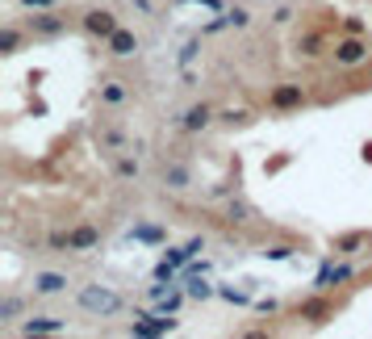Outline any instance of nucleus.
Wrapping results in <instances>:
<instances>
[{
    "label": "nucleus",
    "instance_id": "obj_23",
    "mask_svg": "<svg viewBox=\"0 0 372 339\" xmlns=\"http://www.w3.org/2000/svg\"><path fill=\"white\" fill-rule=\"evenodd\" d=\"M226 21H230V29H247L251 25V8L247 4H226Z\"/></svg>",
    "mask_w": 372,
    "mask_h": 339
},
{
    "label": "nucleus",
    "instance_id": "obj_24",
    "mask_svg": "<svg viewBox=\"0 0 372 339\" xmlns=\"http://www.w3.org/2000/svg\"><path fill=\"white\" fill-rule=\"evenodd\" d=\"M218 298H222V302H230V306H251V294L230 289V285H218Z\"/></svg>",
    "mask_w": 372,
    "mask_h": 339
},
{
    "label": "nucleus",
    "instance_id": "obj_6",
    "mask_svg": "<svg viewBox=\"0 0 372 339\" xmlns=\"http://www.w3.org/2000/svg\"><path fill=\"white\" fill-rule=\"evenodd\" d=\"M331 59H335L339 67H360V63H369V38H364V34H339V38L331 42Z\"/></svg>",
    "mask_w": 372,
    "mask_h": 339
},
{
    "label": "nucleus",
    "instance_id": "obj_22",
    "mask_svg": "<svg viewBox=\"0 0 372 339\" xmlns=\"http://www.w3.org/2000/svg\"><path fill=\"white\" fill-rule=\"evenodd\" d=\"M251 218H255V210H251L243 197H230V205H226V222H230V226H247Z\"/></svg>",
    "mask_w": 372,
    "mask_h": 339
},
{
    "label": "nucleus",
    "instance_id": "obj_19",
    "mask_svg": "<svg viewBox=\"0 0 372 339\" xmlns=\"http://www.w3.org/2000/svg\"><path fill=\"white\" fill-rule=\"evenodd\" d=\"M113 176H117V180H138V176H142V164H138V155L121 151V155L113 159Z\"/></svg>",
    "mask_w": 372,
    "mask_h": 339
},
{
    "label": "nucleus",
    "instance_id": "obj_15",
    "mask_svg": "<svg viewBox=\"0 0 372 339\" xmlns=\"http://www.w3.org/2000/svg\"><path fill=\"white\" fill-rule=\"evenodd\" d=\"M369 231H348V235H335V243H331V252L335 256H356V252H364L369 247Z\"/></svg>",
    "mask_w": 372,
    "mask_h": 339
},
{
    "label": "nucleus",
    "instance_id": "obj_14",
    "mask_svg": "<svg viewBox=\"0 0 372 339\" xmlns=\"http://www.w3.org/2000/svg\"><path fill=\"white\" fill-rule=\"evenodd\" d=\"M96 96H101V105H105V109H121V105L130 101V88H126V80H101Z\"/></svg>",
    "mask_w": 372,
    "mask_h": 339
},
{
    "label": "nucleus",
    "instance_id": "obj_16",
    "mask_svg": "<svg viewBox=\"0 0 372 339\" xmlns=\"http://www.w3.org/2000/svg\"><path fill=\"white\" fill-rule=\"evenodd\" d=\"M251 122H255V113L243 109V105H226V109H218V126H226V130H243V126H251Z\"/></svg>",
    "mask_w": 372,
    "mask_h": 339
},
{
    "label": "nucleus",
    "instance_id": "obj_34",
    "mask_svg": "<svg viewBox=\"0 0 372 339\" xmlns=\"http://www.w3.org/2000/svg\"><path fill=\"white\" fill-rule=\"evenodd\" d=\"M193 4H205V8H218V13H226V4H222V0H193Z\"/></svg>",
    "mask_w": 372,
    "mask_h": 339
},
{
    "label": "nucleus",
    "instance_id": "obj_20",
    "mask_svg": "<svg viewBox=\"0 0 372 339\" xmlns=\"http://www.w3.org/2000/svg\"><path fill=\"white\" fill-rule=\"evenodd\" d=\"M184 294H188L193 302H209V298H218V285H209V281L197 273V277H184Z\"/></svg>",
    "mask_w": 372,
    "mask_h": 339
},
{
    "label": "nucleus",
    "instance_id": "obj_3",
    "mask_svg": "<svg viewBox=\"0 0 372 339\" xmlns=\"http://www.w3.org/2000/svg\"><path fill=\"white\" fill-rule=\"evenodd\" d=\"M71 21H80V17H71L67 8H42V13H29L21 25L29 29V38H59V34H67L71 29Z\"/></svg>",
    "mask_w": 372,
    "mask_h": 339
},
{
    "label": "nucleus",
    "instance_id": "obj_9",
    "mask_svg": "<svg viewBox=\"0 0 372 339\" xmlns=\"http://www.w3.org/2000/svg\"><path fill=\"white\" fill-rule=\"evenodd\" d=\"M67 285H71V277H67V273H54V268H42V273H34V281H29L34 298H59V294H67Z\"/></svg>",
    "mask_w": 372,
    "mask_h": 339
},
{
    "label": "nucleus",
    "instance_id": "obj_7",
    "mask_svg": "<svg viewBox=\"0 0 372 339\" xmlns=\"http://www.w3.org/2000/svg\"><path fill=\"white\" fill-rule=\"evenodd\" d=\"M209 126H218V109H214L209 101H197V105H188V109L180 113V130H184V134H205Z\"/></svg>",
    "mask_w": 372,
    "mask_h": 339
},
{
    "label": "nucleus",
    "instance_id": "obj_18",
    "mask_svg": "<svg viewBox=\"0 0 372 339\" xmlns=\"http://www.w3.org/2000/svg\"><path fill=\"white\" fill-rule=\"evenodd\" d=\"M25 38H29L25 25H4V29H0V55H17Z\"/></svg>",
    "mask_w": 372,
    "mask_h": 339
},
{
    "label": "nucleus",
    "instance_id": "obj_2",
    "mask_svg": "<svg viewBox=\"0 0 372 339\" xmlns=\"http://www.w3.org/2000/svg\"><path fill=\"white\" fill-rule=\"evenodd\" d=\"M264 105H268V113H276V117H285V113H302V109L310 105V92H306V84L285 80V84H272V88H268Z\"/></svg>",
    "mask_w": 372,
    "mask_h": 339
},
{
    "label": "nucleus",
    "instance_id": "obj_26",
    "mask_svg": "<svg viewBox=\"0 0 372 339\" xmlns=\"http://www.w3.org/2000/svg\"><path fill=\"white\" fill-rule=\"evenodd\" d=\"M101 143H105L109 151H126V134H121V130H101Z\"/></svg>",
    "mask_w": 372,
    "mask_h": 339
},
{
    "label": "nucleus",
    "instance_id": "obj_8",
    "mask_svg": "<svg viewBox=\"0 0 372 339\" xmlns=\"http://www.w3.org/2000/svg\"><path fill=\"white\" fill-rule=\"evenodd\" d=\"M96 247H101V226L75 222V226L67 231V252H71V256H88V252H96Z\"/></svg>",
    "mask_w": 372,
    "mask_h": 339
},
{
    "label": "nucleus",
    "instance_id": "obj_21",
    "mask_svg": "<svg viewBox=\"0 0 372 339\" xmlns=\"http://www.w3.org/2000/svg\"><path fill=\"white\" fill-rule=\"evenodd\" d=\"M21 310H25V298H17V294H4V298H0V327L8 331V327L21 319Z\"/></svg>",
    "mask_w": 372,
    "mask_h": 339
},
{
    "label": "nucleus",
    "instance_id": "obj_11",
    "mask_svg": "<svg viewBox=\"0 0 372 339\" xmlns=\"http://www.w3.org/2000/svg\"><path fill=\"white\" fill-rule=\"evenodd\" d=\"M138 46H142V42H138V34L121 25V29L105 42V55H109V59H134V55H138Z\"/></svg>",
    "mask_w": 372,
    "mask_h": 339
},
{
    "label": "nucleus",
    "instance_id": "obj_10",
    "mask_svg": "<svg viewBox=\"0 0 372 339\" xmlns=\"http://www.w3.org/2000/svg\"><path fill=\"white\" fill-rule=\"evenodd\" d=\"M59 331H67V323L54 315H25L17 323V336H59Z\"/></svg>",
    "mask_w": 372,
    "mask_h": 339
},
{
    "label": "nucleus",
    "instance_id": "obj_32",
    "mask_svg": "<svg viewBox=\"0 0 372 339\" xmlns=\"http://www.w3.org/2000/svg\"><path fill=\"white\" fill-rule=\"evenodd\" d=\"M251 310H260V315H272V310H276V302H272V298H268V302L260 298V302H251Z\"/></svg>",
    "mask_w": 372,
    "mask_h": 339
},
{
    "label": "nucleus",
    "instance_id": "obj_13",
    "mask_svg": "<svg viewBox=\"0 0 372 339\" xmlns=\"http://www.w3.org/2000/svg\"><path fill=\"white\" fill-rule=\"evenodd\" d=\"M356 277V268L352 264H335V260H327L322 264V273H318V281H314V289H331V285H348Z\"/></svg>",
    "mask_w": 372,
    "mask_h": 339
},
{
    "label": "nucleus",
    "instance_id": "obj_29",
    "mask_svg": "<svg viewBox=\"0 0 372 339\" xmlns=\"http://www.w3.org/2000/svg\"><path fill=\"white\" fill-rule=\"evenodd\" d=\"M46 247L50 252H67V231H50L46 235Z\"/></svg>",
    "mask_w": 372,
    "mask_h": 339
},
{
    "label": "nucleus",
    "instance_id": "obj_27",
    "mask_svg": "<svg viewBox=\"0 0 372 339\" xmlns=\"http://www.w3.org/2000/svg\"><path fill=\"white\" fill-rule=\"evenodd\" d=\"M59 0H17V8L21 13H42V8H54Z\"/></svg>",
    "mask_w": 372,
    "mask_h": 339
},
{
    "label": "nucleus",
    "instance_id": "obj_5",
    "mask_svg": "<svg viewBox=\"0 0 372 339\" xmlns=\"http://www.w3.org/2000/svg\"><path fill=\"white\" fill-rule=\"evenodd\" d=\"M335 310H339V302H335L327 289H314L310 298H302V302H297V310H293V315H297L302 323H310V327H322V323H331V319H335Z\"/></svg>",
    "mask_w": 372,
    "mask_h": 339
},
{
    "label": "nucleus",
    "instance_id": "obj_28",
    "mask_svg": "<svg viewBox=\"0 0 372 339\" xmlns=\"http://www.w3.org/2000/svg\"><path fill=\"white\" fill-rule=\"evenodd\" d=\"M293 21V4H276L272 8V25H289Z\"/></svg>",
    "mask_w": 372,
    "mask_h": 339
},
{
    "label": "nucleus",
    "instance_id": "obj_33",
    "mask_svg": "<svg viewBox=\"0 0 372 339\" xmlns=\"http://www.w3.org/2000/svg\"><path fill=\"white\" fill-rule=\"evenodd\" d=\"M130 4H134V8H138L142 17H151V13H155V4H151V0H130Z\"/></svg>",
    "mask_w": 372,
    "mask_h": 339
},
{
    "label": "nucleus",
    "instance_id": "obj_30",
    "mask_svg": "<svg viewBox=\"0 0 372 339\" xmlns=\"http://www.w3.org/2000/svg\"><path fill=\"white\" fill-rule=\"evenodd\" d=\"M293 252H297V247H289V243H276V247H264V256H268V260H289Z\"/></svg>",
    "mask_w": 372,
    "mask_h": 339
},
{
    "label": "nucleus",
    "instance_id": "obj_17",
    "mask_svg": "<svg viewBox=\"0 0 372 339\" xmlns=\"http://www.w3.org/2000/svg\"><path fill=\"white\" fill-rule=\"evenodd\" d=\"M331 46H327V34H302L297 38V59H318V55H327Z\"/></svg>",
    "mask_w": 372,
    "mask_h": 339
},
{
    "label": "nucleus",
    "instance_id": "obj_12",
    "mask_svg": "<svg viewBox=\"0 0 372 339\" xmlns=\"http://www.w3.org/2000/svg\"><path fill=\"white\" fill-rule=\"evenodd\" d=\"M159 180H163V189H172V193H184V189L193 185V168L172 159V164H163V168H159Z\"/></svg>",
    "mask_w": 372,
    "mask_h": 339
},
{
    "label": "nucleus",
    "instance_id": "obj_25",
    "mask_svg": "<svg viewBox=\"0 0 372 339\" xmlns=\"http://www.w3.org/2000/svg\"><path fill=\"white\" fill-rule=\"evenodd\" d=\"M339 34H364V38H369V21H364V17H343V21H339Z\"/></svg>",
    "mask_w": 372,
    "mask_h": 339
},
{
    "label": "nucleus",
    "instance_id": "obj_1",
    "mask_svg": "<svg viewBox=\"0 0 372 339\" xmlns=\"http://www.w3.org/2000/svg\"><path fill=\"white\" fill-rule=\"evenodd\" d=\"M75 302H80V310H88V315H96V319H113V315H121V306H126V298L121 294H113L109 285H80V294H75Z\"/></svg>",
    "mask_w": 372,
    "mask_h": 339
},
{
    "label": "nucleus",
    "instance_id": "obj_31",
    "mask_svg": "<svg viewBox=\"0 0 372 339\" xmlns=\"http://www.w3.org/2000/svg\"><path fill=\"white\" fill-rule=\"evenodd\" d=\"M197 46H201L197 38H193V42H184V50H180V67H188V63L197 59Z\"/></svg>",
    "mask_w": 372,
    "mask_h": 339
},
{
    "label": "nucleus",
    "instance_id": "obj_4",
    "mask_svg": "<svg viewBox=\"0 0 372 339\" xmlns=\"http://www.w3.org/2000/svg\"><path fill=\"white\" fill-rule=\"evenodd\" d=\"M92 42H109L117 29H121V17L113 13V8H105V4H92V8H84L80 13V21H75Z\"/></svg>",
    "mask_w": 372,
    "mask_h": 339
}]
</instances>
